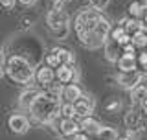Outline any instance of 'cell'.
Returning <instances> with one entry per match:
<instances>
[{
    "mask_svg": "<svg viewBox=\"0 0 147 140\" xmlns=\"http://www.w3.org/2000/svg\"><path fill=\"white\" fill-rule=\"evenodd\" d=\"M15 2L17 0H0V6H2L4 9H13L15 7Z\"/></svg>",
    "mask_w": 147,
    "mask_h": 140,
    "instance_id": "cell-30",
    "label": "cell"
},
{
    "mask_svg": "<svg viewBox=\"0 0 147 140\" xmlns=\"http://www.w3.org/2000/svg\"><path fill=\"white\" fill-rule=\"evenodd\" d=\"M116 79H118V83L121 87H125V88L131 90L134 85H138V83L144 81V72H140L138 68L129 70V72H119L118 76H116Z\"/></svg>",
    "mask_w": 147,
    "mask_h": 140,
    "instance_id": "cell-6",
    "label": "cell"
},
{
    "mask_svg": "<svg viewBox=\"0 0 147 140\" xmlns=\"http://www.w3.org/2000/svg\"><path fill=\"white\" fill-rule=\"evenodd\" d=\"M17 2H20L22 6H33V4L37 2V0H17Z\"/></svg>",
    "mask_w": 147,
    "mask_h": 140,
    "instance_id": "cell-32",
    "label": "cell"
},
{
    "mask_svg": "<svg viewBox=\"0 0 147 140\" xmlns=\"http://www.w3.org/2000/svg\"><path fill=\"white\" fill-rule=\"evenodd\" d=\"M4 74H7L11 81L28 85V83L33 81L35 68L22 55H9L6 59V63H4Z\"/></svg>",
    "mask_w": 147,
    "mask_h": 140,
    "instance_id": "cell-2",
    "label": "cell"
},
{
    "mask_svg": "<svg viewBox=\"0 0 147 140\" xmlns=\"http://www.w3.org/2000/svg\"><path fill=\"white\" fill-rule=\"evenodd\" d=\"M131 43L136 46L138 50H144L147 46V33H145V28H142V30L134 31V33L131 35Z\"/></svg>",
    "mask_w": 147,
    "mask_h": 140,
    "instance_id": "cell-20",
    "label": "cell"
},
{
    "mask_svg": "<svg viewBox=\"0 0 147 140\" xmlns=\"http://www.w3.org/2000/svg\"><path fill=\"white\" fill-rule=\"evenodd\" d=\"M145 67H147V54L145 50H138L136 54V68L140 72H145Z\"/></svg>",
    "mask_w": 147,
    "mask_h": 140,
    "instance_id": "cell-25",
    "label": "cell"
},
{
    "mask_svg": "<svg viewBox=\"0 0 147 140\" xmlns=\"http://www.w3.org/2000/svg\"><path fill=\"white\" fill-rule=\"evenodd\" d=\"M109 31H110V22L107 20L105 17H101L98 22H96L94 30L88 31V33L85 35H79V41L83 46H86V48H101L103 43L109 39Z\"/></svg>",
    "mask_w": 147,
    "mask_h": 140,
    "instance_id": "cell-3",
    "label": "cell"
},
{
    "mask_svg": "<svg viewBox=\"0 0 147 140\" xmlns=\"http://www.w3.org/2000/svg\"><path fill=\"white\" fill-rule=\"evenodd\" d=\"M44 92H48L50 96H53V98H59L61 100V92H63V83H59L57 79H52V81L48 83L44 88H42Z\"/></svg>",
    "mask_w": 147,
    "mask_h": 140,
    "instance_id": "cell-22",
    "label": "cell"
},
{
    "mask_svg": "<svg viewBox=\"0 0 147 140\" xmlns=\"http://www.w3.org/2000/svg\"><path fill=\"white\" fill-rule=\"evenodd\" d=\"M74 113H76V118H83V116H88L94 113V100L86 94H81L74 101Z\"/></svg>",
    "mask_w": 147,
    "mask_h": 140,
    "instance_id": "cell-7",
    "label": "cell"
},
{
    "mask_svg": "<svg viewBox=\"0 0 147 140\" xmlns=\"http://www.w3.org/2000/svg\"><path fill=\"white\" fill-rule=\"evenodd\" d=\"M88 138H90V137H88L86 133H83V131H77V133H74V135H72V137L68 138V140H88Z\"/></svg>",
    "mask_w": 147,
    "mask_h": 140,
    "instance_id": "cell-29",
    "label": "cell"
},
{
    "mask_svg": "<svg viewBox=\"0 0 147 140\" xmlns=\"http://www.w3.org/2000/svg\"><path fill=\"white\" fill-rule=\"evenodd\" d=\"M57 129L64 135V137H72L74 133L79 131V122H77V118H61Z\"/></svg>",
    "mask_w": 147,
    "mask_h": 140,
    "instance_id": "cell-17",
    "label": "cell"
},
{
    "mask_svg": "<svg viewBox=\"0 0 147 140\" xmlns=\"http://www.w3.org/2000/svg\"><path fill=\"white\" fill-rule=\"evenodd\" d=\"M77 122H79V131L86 133L88 137H94V135L98 133V129L101 127V124H99V122H98V120H96L92 114L83 116V118H79Z\"/></svg>",
    "mask_w": 147,
    "mask_h": 140,
    "instance_id": "cell-12",
    "label": "cell"
},
{
    "mask_svg": "<svg viewBox=\"0 0 147 140\" xmlns=\"http://www.w3.org/2000/svg\"><path fill=\"white\" fill-rule=\"evenodd\" d=\"M44 65H48V67H52V68H57L59 67V61H57V57H55V54L50 50V54L44 57Z\"/></svg>",
    "mask_w": 147,
    "mask_h": 140,
    "instance_id": "cell-27",
    "label": "cell"
},
{
    "mask_svg": "<svg viewBox=\"0 0 147 140\" xmlns=\"http://www.w3.org/2000/svg\"><path fill=\"white\" fill-rule=\"evenodd\" d=\"M52 52L55 54V57H57L59 65H70V67H74V65H76V55L72 54V50L63 48V46H55Z\"/></svg>",
    "mask_w": 147,
    "mask_h": 140,
    "instance_id": "cell-16",
    "label": "cell"
},
{
    "mask_svg": "<svg viewBox=\"0 0 147 140\" xmlns=\"http://www.w3.org/2000/svg\"><path fill=\"white\" fill-rule=\"evenodd\" d=\"M33 79L37 81V85H39L40 88H44L50 81H52V79H55V70H53L52 67H48V65H44V63H42L39 68L35 70Z\"/></svg>",
    "mask_w": 147,
    "mask_h": 140,
    "instance_id": "cell-9",
    "label": "cell"
},
{
    "mask_svg": "<svg viewBox=\"0 0 147 140\" xmlns=\"http://www.w3.org/2000/svg\"><path fill=\"white\" fill-rule=\"evenodd\" d=\"M109 2L110 0H88V4H90V7H94V9H105L109 6Z\"/></svg>",
    "mask_w": 147,
    "mask_h": 140,
    "instance_id": "cell-28",
    "label": "cell"
},
{
    "mask_svg": "<svg viewBox=\"0 0 147 140\" xmlns=\"http://www.w3.org/2000/svg\"><path fill=\"white\" fill-rule=\"evenodd\" d=\"M145 96H147V90L144 87V83H138L131 88V103L132 107H140L142 111H145Z\"/></svg>",
    "mask_w": 147,
    "mask_h": 140,
    "instance_id": "cell-11",
    "label": "cell"
},
{
    "mask_svg": "<svg viewBox=\"0 0 147 140\" xmlns=\"http://www.w3.org/2000/svg\"><path fill=\"white\" fill-rule=\"evenodd\" d=\"M59 105H61V100H59V98H53V96H50L48 92L40 90L39 94L33 98V101L30 103L28 111H30V114L33 116L37 122L50 124L57 118Z\"/></svg>",
    "mask_w": 147,
    "mask_h": 140,
    "instance_id": "cell-1",
    "label": "cell"
},
{
    "mask_svg": "<svg viewBox=\"0 0 147 140\" xmlns=\"http://www.w3.org/2000/svg\"><path fill=\"white\" fill-rule=\"evenodd\" d=\"M61 118H76V113H74V105L68 103V101H61L59 105V114Z\"/></svg>",
    "mask_w": 147,
    "mask_h": 140,
    "instance_id": "cell-24",
    "label": "cell"
},
{
    "mask_svg": "<svg viewBox=\"0 0 147 140\" xmlns=\"http://www.w3.org/2000/svg\"><path fill=\"white\" fill-rule=\"evenodd\" d=\"M68 33H70V26H63V28H59V30L52 31V35L55 37V39H66Z\"/></svg>",
    "mask_w": 147,
    "mask_h": 140,
    "instance_id": "cell-26",
    "label": "cell"
},
{
    "mask_svg": "<svg viewBox=\"0 0 147 140\" xmlns=\"http://www.w3.org/2000/svg\"><path fill=\"white\" fill-rule=\"evenodd\" d=\"M103 48H105V57H107V61H110V63H116V59L121 55V46L114 39H107L103 43Z\"/></svg>",
    "mask_w": 147,
    "mask_h": 140,
    "instance_id": "cell-15",
    "label": "cell"
},
{
    "mask_svg": "<svg viewBox=\"0 0 147 140\" xmlns=\"http://www.w3.org/2000/svg\"><path fill=\"white\" fill-rule=\"evenodd\" d=\"M50 9H64V0H53Z\"/></svg>",
    "mask_w": 147,
    "mask_h": 140,
    "instance_id": "cell-31",
    "label": "cell"
},
{
    "mask_svg": "<svg viewBox=\"0 0 147 140\" xmlns=\"http://www.w3.org/2000/svg\"><path fill=\"white\" fill-rule=\"evenodd\" d=\"M144 13H145V6L142 2H131L129 4V17L132 18H144Z\"/></svg>",
    "mask_w": 147,
    "mask_h": 140,
    "instance_id": "cell-23",
    "label": "cell"
},
{
    "mask_svg": "<svg viewBox=\"0 0 147 140\" xmlns=\"http://www.w3.org/2000/svg\"><path fill=\"white\" fill-rule=\"evenodd\" d=\"M116 67H118V72H129V70H134L136 68V55L121 54L116 59Z\"/></svg>",
    "mask_w": 147,
    "mask_h": 140,
    "instance_id": "cell-18",
    "label": "cell"
},
{
    "mask_svg": "<svg viewBox=\"0 0 147 140\" xmlns=\"http://www.w3.org/2000/svg\"><path fill=\"white\" fill-rule=\"evenodd\" d=\"M7 127L11 133L15 135H24L30 129V120L24 114H11L7 118Z\"/></svg>",
    "mask_w": 147,
    "mask_h": 140,
    "instance_id": "cell-8",
    "label": "cell"
},
{
    "mask_svg": "<svg viewBox=\"0 0 147 140\" xmlns=\"http://www.w3.org/2000/svg\"><path fill=\"white\" fill-rule=\"evenodd\" d=\"M4 77V61H0V79Z\"/></svg>",
    "mask_w": 147,
    "mask_h": 140,
    "instance_id": "cell-33",
    "label": "cell"
},
{
    "mask_svg": "<svg viewBox=\"0 0 147 140\" xmlns=\"http://www.w3.org/2000/svg\"><path fill=\"white\" fill-rule=\"evenodd\" d=\"M83 94L81 87L76 85V83H64L63 85V92H61V101H68V103H74V101L77 100Z\"/></svg>",
    "mask_w": 147,
    "mask_h": 140,
    "instance_id": "cell-13",
    "label": "cell"
},
{
    "mask_svg": "<svg viewBox=\"0 0 147 140\" xmlns=\"http://www.w3.org/2000/svg\"><path fill=\"white\" fill-rule=\"evenodd\" d=\"M55 70V79H57L59 83H70L76 79V68L70 67V65H59L57 68H53Z\"/></svg>",
    "mask_w": 147,
    "mask_h": 140,
    "instance_id": "cell-14",
    "label": "cell"
},
{
    "mask_svg": "<svg viewBox=\"0 0 147 140\" xmlns=\"http://www.w3.org/2000/svg\"><path fill=\"white\" fill-rule=\"evenodd\" d=\"M57 140H68V138H57Z\"/></svg>",
    "mask_w": 147,
    "mask_h": 140,
    "instance_id": "cell-36",
    "label": "cell"
},
{
    "mask_svg": "<svg viewBox=\"0 0 147 140\" xmlns=\"http://www.w3.org/2000/svg\"><path fill=\"white\" fill-rule=\"evenodd\" d=\"M46 24H48L50 31H55L63 26H70V17L64 9H50L46 13Z\"/></svg>",
    "mask_w": 147,
    "mask_h": 140,
    "instance_id": "cell-5",
    "label": "cell"
},
{
    "mask_svg": "<svg viewBox=\"0 0 147 140\" xmlns=\"http://www.w3.org/2000/svg\"><path fill=\"white\" fill-rule=\"evenodd\" d=\"M116 140H131L129 137H116Z\"/></svg>",
    "mask_w": 147,
    "mask_h": 140,
    "instance_id": "cell-34",
    "label": "cell"
},
{
    "mask_svg": "<svg viewBox=\"0 0 147 140\" xmlns=\"http://www.w3.org/2000/svg\"><path fill=\"white\" fill-rule=\"evenodd\" d=\"M40 92V88H30V90H24L20 94V98H18V103H20V107H24V109H28L30 107V103L33 101V98Z\"/></svg>",
    "mask_w": 147,
    "mask_h": 140,
    "instance_id": "cell-21",
    "label": "cell"
},
{
    "mask_svg": "<svg viewBox=\"0 0 147 140\" xmlns=\"http://www.w3.org/2000/svg\"><path fill=\"white\" fill-rule=\"evenodd\" d=\"M0 61H4V55H2V52H0Z\"/></svg>",
    "mask_w": 147,
    "mask_h": 140,
    "instance_id": "cell-35",
    "label": "cell"
},
{
    "mask_svg": "<svg viewBox=\"0 0 147 140\" xmlns=\"http://www.w3.org/2000/svg\"><path fill=\"white\" fill-rule=\"evenodd\" d=\"M101 17H103V13H101L99 9H94V7L81 9V11L76 15V18H74V28H76L77 37L92 31L94 26H96V22H98Z\"/></svg>",
    "mask_w": 147,
    "mask_h": 140,
    "instance_id": "cell-4",
    "label": "cell"
},
{
    "mask_svg": "<svg viewBox=\"0 0 147 140\" xmlns=\"http://www.w3.org/2000/svg\"><path fill=\"white\" fill-rule=\"evenodd\" d=\"M125 127L131 129V131H140L142 125H144V111H129V113L125 114Z\"/></svg>",
    "mask_w": 147,
    "mask_h": 140,
    "instance_id": "cell-10",
    "label": "cell"
},
{
    "mask_svg": "<svg viewBox=\"0 0 147 140\" xmlns=\"http://www.w3.org/2000/svg\"><path fill=\"white\" fill-rule=\"evenodd\" d=\"M94 137H96V140H116L118 131L114 127H109V125H101Z\"/></svg>",
    "mask_w": 147,
    "mask_h": 140,
    "instance_id": "cell-19",
    "label": "cell"
}]
</instances>
